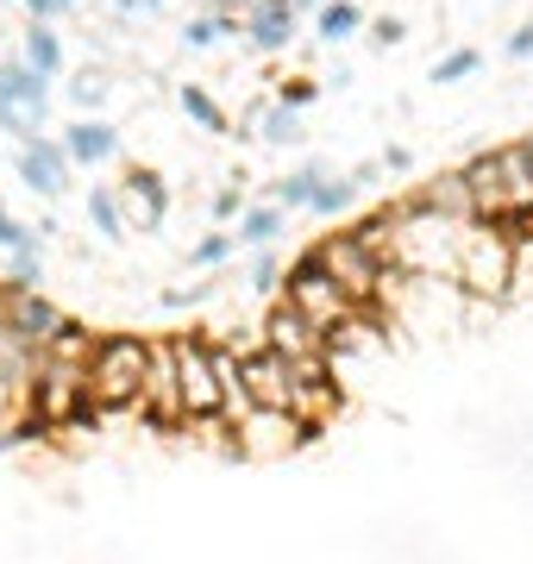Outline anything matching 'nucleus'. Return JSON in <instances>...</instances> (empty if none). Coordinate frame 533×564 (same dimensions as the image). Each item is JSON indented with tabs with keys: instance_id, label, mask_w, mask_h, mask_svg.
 I'll return each instance as SVG.
<instances>
[{
	"instance_id": "1",
	"label": "nucleus",
	"mask_w": 533,
	"mask_h": 564,
	"mask_svg": "<svg viewBox=\"0 0 533 564\" xmlns=\"http://www.w3.org/2000/svg\"><path fill=\"white\" fill-rule=\"evenodd\" d=\"M465 182L477 195V226H502V232H527L533 220V163H527V144H496V151H477L465 163Z\"/></svg>"
},
{
	"instance_id": "2",
	"label": "nucleus",
	"mask_w": 533,
	"mask_h": 564,
	"mask_svg": "<svg viewBox=\"0 0 533 564\" xmlns=\"http://www.w3.org/2000/svg\"><path fill=\"white\" fill-rule=\"evenodd\" d=\"M144 358H151V339H144V333H101L95 358H88V402L101 408V414L139 408Z\"/></svg>"
},
{
	"instance_id": "3",
	"label": "nucleus",
	"mask_w": 533,
	"mask_h": 564,
	"mask_svg": "<svg viewBox=\"0 0 533 564\" xmlns=\"http://www.w3.org/2000/svg\"><path fill=\"white\" fill-rule=\"evenodd\" d=\"M283 302H295L314 326H327V333H333V326H346L351 314H365V307H358L346 289H339V276L327 270L320 245H308L302 258H289V270H283Z\"/></svg>"
},
{
	"instance_id": "4",
	"label": "nucleus",
	"mask_w": 533,
	"mask_h": 564,
	"mask_svg": "<svg viewBox=\"0 0 533 564\" xmlns=\"http://www.w3.org/2000/svg\"><path fill=\"white\" fill-rule=\"evenodd\" d=\"M320 258H327V270L339 276V289H346L365 314H377V307L390 302L395 276H402V270H390V263L377 258L358 232H333V239H320Z\"/></svg>"
},
{
	"instance_id": "5",
	"label": "nucleus",
	"mask_w": 533,
	"mask_h": 564,
	"mask_svg": "<svg viewBox=\"0 0 533 564\" xmlns=\"http://www.w3.org/2000/svg\"><path fill=\"white\" fill-rule=\"evenodd\" d=\"M44 120H51V82L25 57H7L0 63V132L13 144H32L44 139Z\"/></svg>"
},
{
	"instance_id": "6",
	"label": "nucleus",
	"mask_w": 533,
	"mask_h": 564,
	"mask_svg": "<svg viewBox=\"0 0 533 564\" xmlns=\"http://www.w3.org/2000/svg\"><path fill=\"white\" fill-rule=\"evenodd\" d=\"M25 408H32L51 433H57V426H76V421H101V408L88 402V370L83 364H57V358H44V370L32 377Z\"/></svg>"
},
{
	"instance_id": "7",
	"label": "nucleus",
	"mask_w": 533,
	"mask_h": 564,
	"mask_svg": "<svg viewBox=\"0 0 533 564\" xmlns=\"http://www.w3.org/2000/svg\"><path fill=\"white\" fill-rule=\"evenodd\" d=\"M458 289H471V295H509L514 282V232L502 226H471L465 232V251H458Z\"/></svg>"
},
{
	"instance_id": "8",
	"label": "nucleus",
	"mask_w": 533,
	"mask_h": 564,
	"mask_svg": "<svg viewBox=\"0 0 533 564\" xmlns=\"http://www.w3.org/2000/svg\"><path fill=\"white\" fill-rule=\"evenodd\" d=\"M170 345H176V377H183L188 426H195V421H226L220 370H214V339H202V333H176Z\"/></svg>"
},
{
	"instance_id": "9",
	"label": "nucleus",
	"mask_w": 533,
	"mask_h": 564,
	"mask_svg": "<svg viewBox=\"0 0 533 564\" xmlns=\"http://www.w3.org/2000/svg\"><path fill=\"white\" fill-rule=\"evenodd\" d=\"M139 421L151 426H188V408H183V377H176V345L170 339H151V358H144V389H139Z\"/></svg>"
},
{
	"instance_id": "10",
	"label": "nucleus",
	"mask_w": 533,
	"mask_h": 564,
	"mask_svg": "<svg viewBox=\"0 0 533 564\" xmlns=\"http://www.w3.org/2000/svg\"><path fill=\"white\" fill-rule=\"evenodd\" d=\"M264 345L276 351V358H289V364H314V358H333V345H327V326H314L308 314L295 302H270V314H264Z\"/></svg>"
},
{
	"instance_id": "11",
	"label": "nucleus",
	"mask_w": 533,
	"mask_h": 564,
	"mask_svg": "<svg viewBox=\"0 0 533 564\" xmlns=\"http://www.w3.org/2000/svg\"><path fill=\"white\" fill-rule=\"evenodd\" d=\"M0 321L13 326L20 339H32L39 351H51V339L63 333V314L57 302H44V289H13V282H0Z\"/></svg>"
},
{
	"instance_id": "12",
	"label": "nucleus",
	"mask_w": 533,
	"mask_h": 564,
	"mask_svg": "<svg viewBox=\"0 0 533 564\" xmlns=\"http://www.w3.org/2000/svg\"><path fill=\"white\" fill-rule=\"evenodd\" d=\"M239 377H246L251 408H270V414H289V408H295V370H289V358H276L270 345L239 351Z\"/></svg>"
},
{
	"instance_id": "13",
	"label": "nucleus",
	"mask_w": 533,
	"mask_h": 564,
	"mask_svg": "<svg viewBox=\"0 0 533 564\" xmlns=\"http://www.w3.org/2000/svg\"><path fill=\"white\" fill-rule=\"evenodd\" d=\"M13 170H20V182L32 188V195H44V202H57L63 188H69V176H76V158L63 151V139H32L20 144V158H13Z\"/></svg>"
},
{
	"instance_id": "14",
	"label": "nucleus",
	"mask_w": 533,
	"mask_h": 564,
	"mask_svg": "<svg viewBox=\"0 0 533 564\" xmlns=\"http://www.w3.org/2000/svg\"><path fill=\"white\" fill-rule=\"evenodd\" d=\"M295 20H302L295 0H251L246 20H239V39H246L258 57H276V51H289V39H295Z\"/></svg>"
},
{
	"instance_id": "15",
	"label": "nucleus",
	"mask_w": 533,
	"mask_h": 564,
	"mask_svg": "<svg viewBox=\"0 0 533 564\" xmlns=\"http://www.w3.org/2000/svg\"><path fill=\"white\" fill-rule=\"evenodd\" d=\"M126 195V214H132V226H164L170 220V182L151 170V163H132L120 182Z\"/></svg>"
},
{
	"instance_id": "16",
	"label": "nucleus",
	"mask_w": 533,
	"mask_h": 564,
	"mask_svg": "<svg viewBox=\"0 0 533 564\" xmlns=\"http://www.w3.org/2000/svg\"><path fill=\"white\" fill-rule=\"evenodd\" d=\"M414 202L433 207V214H446V220H458V226H477V195H471V182H465V170L427 176L421 188H414Z\"/></svg>"
},
{
	"instance_id": "17",
	"label": "nucleus",
	"mask_w": 533,
	"mask_h": 564,
	"mask_svg": "<svg viewBox=\"0 0 533 564\" xmlns=\"http://www.w3.org/2000/svg\"><path fill=\"white\" fill-rule=\"evenodd\" d=\"M57 139H63V151L76 158V170H101V163L120 158V132H113L107 120H88V113L83 120H69Z\"/></svg>"
},
{
	"instance_id": "18",
	"label": "nucleus",
	"mask_w": 533,
	"mask_h": 564,
	"mask_svg": "<svg viewBox=\"0 0 533 564\" xmlns=\"http://www.w3.org/2000/svg\"><path fill=\"white\" fill-rule=\"evenodd\" d=\"M88 220H95V232H101L107 245H120L126 232H132L126 195H120V188H107V182H95V188H88Z\"/></svg>"
},
{
	"instance_id": "19",
	"label": "nucleus",
	"mask_w": 533,
	"mask_h": 564,
	"mask_svg": "<svg viewBox=\"0 0 533 564\" xmlns=\"http://www.w3.org/2000/svg\"><path fill=\"white\" fill-rule=\"evenodd\" d=\"M320 182H327V170H320V163H302V170H289L283 182H270V202L283 207V214H308L314 195H320Z\"/></svg>"
},
{
	"instance_id": "20",
	"label": "nucleus",
	"mask_w": 533,
	"mask_h": 564,
	"mask_svg": "<svg viewBox=\"0 0 533 564\" xmlns=\"http://www.w3.org/2000/svg\"><path fill=\"white\" fill-rule=\"evenodd\" d=\"M176 107H183V113L202 126V132H214V139H232V120H226V107L207 95L202 82H183V88H176Z\"/></svg>"
},
{
	"instance_id": "21",
	"label": "nucleus",
	"mask_w": 533,
	"mask_h": 564,
	"mask_svg": "<svg viewBox=\"0 0 533 564\" xmlns=\"http://www.w3.org/2000/svg\"><path fill=\"white\" fill-rule=\"evenodd\" d=\"M358 25H365V7H358V0H327V7H314V39L320 44L358 39Z\"/></svg>"
},
{
	"instance_id": "22",
	"label": "nucleus",
	"mask_w": 533,
	"mask_h": 564,
	"mask_svg": "<svg viewBox=\"0 0 533 564\" xmlns=\"http://www.w3.org/2000/svg\"><path fill=\"white\" fill-rule=\"evenodd\" d=\"M251 139H264V144H302L308 132H302V113H295V107L270 101V107H258V113H251Z\"/></svg>"
},
{
	"instance_id": "23",
	"label": "nucleus",
	"mask_w": 533,
	"mask_h": 564,
	"mask_svg": "<svg viewBox=\"0 0 533 564\" xmlns=\"http://www.w3.org/2000/svg\"><path fill=\"white\" fill-rule=\"evenodd\" d=\"M283 226H289V214L276 202H264V207H246V214H239V232H232V239L251 245V251H264V245H276Z\"/></svg>"
},
{
	"instance_id": "24",
	"label": "nucleus",
	"mask_w": 533,
	"mask_h": 564,
	"mask_svg": "<svg viewBox=\"0 0 533 564\" xmlns=\"http://www.w3.org/2000/svg\"><path fill=\"white\" fill-rule=\"evenodd\" d=\"M20 57L32 63L44 82H57V76H63V39H57V32H51L44 20H32V32H25V51H20Z\"/></svg>"
},
{
	"instance_id": "25",
	"label": "nucleus",
	"mask_w": 533,
	"mask_h": 564,
	"mask_svg": "<svg viewBox=\"0 0 533 564\" xmlns=\"http://www.w3.org/2000/svg\"><path fill=\"white\" fill-rule=\"evenodd\" d=\"M95 345H101V339H95V333H88L83 321H63V333L51 339V351H44V358H57V364H83V370H88Z\"/></svg>"
},
{
	"instance_id": "26",
	"label": "nucleus",
	"mask_w": 533,
	"mask_h": 564,
	"mask_svg": "<svg viewBox=\"0 0 533 564\" xmlns=\"http://www.w3.org/2000/svg\"><path fill=\"white\" fill-rule=\"evenodd\" d=\"M351 207H358V182H351V176H327L308 214H320V220H339V214H351Z\"/></svg>"
},
{
	"instance_id": "27",
	"label": "nucleus",
	"mask_w": 533,
	"mask_h": 564,
	"mask_svg": "<svg viewBox=\"0 0 533 564\" xmlns=\"http://www.w3.org/2000/svg\"><path fill=\"white\" fill-rule=\"evenodd\" d=\"M226 32H239V20H226V13H202V20L183 25V44H188V51H207V44H220Z\"/></svg>"
},
{
	"instance_id": "28",
	"label": "nucleus",
	"mask_w": 533,
	"mask_h": 564,
	"mask_svg": "<svg viewBox=\"0 0 533 564\" xmlns=\"http://www.w3.org/2000/svg\"><path fill=\"white\" fill-rule=\"evenodd\" d=\"M483 69V51L477 44H458V51H446V57L433 63V82H465V76H477Z\"/></svg>"
},
{
	"instance_id": "29",
	"label": "nucleus",
	"mask_w": 533,
	"mask_h": 564,
	"mask_svg": "<svg viewBox=\"0 0 533 564\" xmlns=\"http://www.w3.org/2000/svg\"><path fill=\"white\" fill-rule=\"evenodd\" d=\"M232 251H239V239H232V232H207V239L188 245V263H195V270H220Z\"/></svg>"
},
{
	"instance_id": "30",
	"label": "nucleus",
	"mask_w": 533,
	"mask_h": 564,
	"mask_svg": "<svg viewBox=\"0 0 533 564\" xmlns=\"http://www.w3.org/2000/svg\"><path fill=\"white\" fill-rule=\"evenodd\" d=\"M13 289H44V251H7V276Z\"/></svg>"
},
{
	"instance_id": "31",
	"label": "nucleus",
	"mask_w": 533,
	"mask_h": 564,
	"mask_svg": "<svg viewBox=\"0 0 533 564\" xmlns=\"http://www.w3.org/2000/svg\"><path fill=\"white\" fill-rule=\"evenodd\" d=\"M0 251H44V232L25 226V220H13V214L0 207Z\"/></svg>"
},
{
	"instance_id": "32",
	"label": "nucleus",
	"mask_w": 533,
	"mask_h": 564,
	"mask_svg": "<svg viewBox=\"0 0 533 564\" xmlns=\"http://www.w3.org/2000/svg\"><path fill=\"white\" fill-rule=\"evenodd\" d=\"M283 270H289V263L264 245V251L251 258V289H258V295H283Z\"/></svg>"
},
{
	"instance_id": "33",
	"label": "nucleus",
	"mask_w": 533,
	"mask_h": 564,
	"mask_svg": "<svg viewBox=\"0 0 533 564\" xmlns=\"http://www.w3.org/2000/svg\"><path fill=\"white\" fill-rule=\"evenodd\" d=\"M69 101L83 107L88 120H101V101H107V82H101V76H95V69H83V76L69 82Z\"/></svg>"
},
{
	"instance_id": "34",
	"label": "nucleus",
	"mask_w": 533,
	"mask_h": 564,
	"mask_svg": "<svg viewBox=\"0 0 533 564\" xmlns=\"http://www.w3.org/2000/svg\"><path fill=\"white\" fill-rule=\"evenodd\" d=\"M207 214H214V226H232L239 214H246V188H220V195L207 202Z\"/></svg>"
},
{
	"instance_id": "35",
	"label": "nucleus",
	"mask_w": 533,
	"mask_h": 564,
	"mask_svg": "<svg viewBox=\"0 0 533 564\" xmlns=\"http://www.w3.org/2000/svg\"><path fill=\"white\" fill-rule=\"evenodd\" d=\"M314 95H320V82H314V76H289L283 88H276V101H283V107H295V113H302V107H308Z\"/></svg>"
},
{
	"instance_id": "36",
	"label": "nucleus",
	"mask_w": 533,
	"mask_h": 564,
	"mask_svg": "<svg viewBox=\"0 0 533 564\" xmlns=\"http://www.w3.org/2000/svg\"><path fill=\"white\" fill-rule=\"evenodd\" d=\"M402 39H409V25L395 20V13H383V20L370 25V44H383V51H390V44H402Z\"/></svg>"
},
{
	"instance_id": "37",
	"label": "nucleus",
	"mask_w": 533,
	"mask_h": 564,
	"mask_svg": "<svg viewBox=\"0 0 533 564\" xmlns=\"http://www.w3.org/2000/svg\"><path fill=\"white\" fill-rule=\"evenodd\" d=\"M195 302H207V282H188V289H164V307H170V314H183V307H195Z\"/></svg>"
},
{
	"instance_id": "38",
	"label": "nucleus",
	"mask_w": 533,
	"mask_h": 564,
	"mask_svg": "<svg viewBox=\"0 0 533 564\" xmlns=\"http://www.w3.org/2000/svg\"><path fill=\"white\" fill-rule=\"evenodd\" d=\"M69 7H83V0H25V13H32V20H63V13H69Z\"/></svg>"
},
{
	"instance_id": "39",
	"label": "nucleus",
	"mask_w": 533,
	"mask_h": 564,
	"mask_svg": "<svg viewBox=\"0 0 533 564\" xmlns=\"http://www.w3.org/2000/svg\"><path fill=\"white\" fill-rule=\"evenodd\" d=\"M502 51H509L514 63H527V57H533V20H527V25H514V32H509V44H502Z\"/></svg>"
},
{
	"instance_id": "40",
	"label": "nucleus",
	"mask_w": 533,
	"mask_h": 564,
	"mask_svg": "<svg viewBox=\"0 0 533 564\" xmlns=\"http://www.w3.org/2000/svg\"><path fill=\"white\" fill-rule=\"evenodd\" d=\"M351 182H358V188H377V182L390 176V170H383V158H370V163H358V170H346Z\"/></svg>"
},
{
	"instance_id": "41",
	"label": "nucleus",
	"mask_w": 533,
	"mask_h": 564,
	"mask_svg": "<svg viewBox=\"0 0 533 564\" xmlns=\"http://www.w3.org/2000/svg\"><path fill=\"white\" fill-rule=\"evenodd\" d=\"M383 170H390V176H409V170H414V151H409V144H390V151H383Z\"/></svg>"
},
{
	"instance_id": "42",
	"label": "nucleus",
	"mask_w": 533,
	"mask_h": 564,
	"mask_svg": "<svg viewBox=\"0 0 533 564\" xmlns=\"http://www.w3.org/2000/svg\"><path fill=\"white\" fill-rule=\"evenodd\" d=\"M113 7H120V13H157L164 0H113Z\"/></svg>"
},
{
	"instance_id": "43",
	"label": "nucleus",
	"mask_w": 533,
	"mask_h": 564,
	"mask_svg": "<svg viewBox=\"0 0 533 564\" xmlns=\"http://www.w3.org/2000/svg\"><path fill=\"white\" fill-rule=\"evenodd\" d=\"M7 452H13V426H0V458H7Z\"/></svg>"
},
{
	"instance_id": "44",
	"label": "nucleus",
	"mask_w": 533,
	"mask_h": 564,
	"mask_svg": "<svg viewBox=\"0 0 533 564\" xmlns=\"http://www.w3.org/2000/svg\"><path fill=\"white\" fill-rule=\"evenodd\" d=\"M295 7H302V13H308V7H327V0H295Z\"/></svg>"
},
{
	"instance_id": "45",
	"label": "nucleus",
	"mask_w": 533,
	"mask_h": 564,
	"mask_svg": "<svg viewBox=\"0 0 533 564\" xmlns=\"http://www.w3.org/2000/svg\"><path fill=\"white\" fill-rule=\"evenodd\" d=\"M246 7H251V0H246Z\"/></svg>"
}]
</instances>
